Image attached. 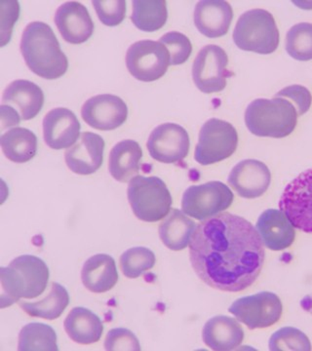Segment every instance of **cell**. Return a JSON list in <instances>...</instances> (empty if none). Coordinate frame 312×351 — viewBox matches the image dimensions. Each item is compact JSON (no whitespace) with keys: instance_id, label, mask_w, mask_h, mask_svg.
<instances>
[{"instance_id":"6da1fadb","label":"cell","mask_w":312,"mask_h":351,"mask_svg":"<svg viewBox=\"0 0 312 351\" xmlns=\"http://www.w3.org/2000/svg\"><path fill=\"white\" fill-rule=\"evenodd\" d=\"M265 248L250 221L230 213L217 215L196 228L189 245L194 271L210 287L240 292L260 276Z\"/></svg>"},{"instance_id":"7a4b0ae2","label":"cell","mask_w":312,"mask_h":351,"mask_svg":"<svg viewBox=\"0 0 312 351\" xmlns=\"http://www.w3.org/2000/svg\"><path fill=\"white\" fill-rule=\"evenodd\" d=\"M21 51L29 69L44 80H58L68 71V57L62 52L54 32L45 23L27 25L21 40Z\"/></svg>"},{"instance_id":"3957f363","label":"cell","mask_w":312,"mask_h":351,"mask_svg":"<svg viewBox=\"0 0 312 351\" xmlns=\"http://www.w3.org/2000/svg\"><path fill=\"white\" fill-rule=\"evenodd\" d=\"M49 276V269L41 258L32 255L14 258L8 267L0 269L2 308L21 299H36L43 295Z\"/></svg>"},{"instance_id":"277c9868","label":"cell","mask_w":312,"mask_h":351,"mask_svg":"<svg viewBox=\"0 0 312 351\" xmlns=\"http://www.w3.org/2000/svg\"><path fill=\"white\" fill-rule=\"evenodd\" d=\"M298 117L295 106L286 99H256L247 107L245 123L258 137L281 138L293 133Z\"/></svg>"},{"instance_id":"5b68a950","label":"cell","mask_w":312,"mask_h":351,"mask_svg":"<svg viewBox=\"0 0 312 351\" xmlns=\"http://www.w3.org/2000/svg\"><path fill=\"white\" fill-rule=\"evenodd\" d=\"M233 41L239 49L267 55L278 48L280 34L272 14L263 9H253L240 16L233 32Z\"/></svg>"},{"instance_id":"8992f818","label":"cell","mask_w":312,"mask_h":351,"mask_svg":"<svg viewBox=\"0 0 312 351\" xmlns=\"http://www.w3.org/2000/svg\"><path fill=\"white\" fill-rule=\"evenodd\" d=\"M127 195L135 216L147 223L161 221L172 207V196L167 186L154 176H136L129 182Z\"/></svg>"},{"instance_id":"52a82bcc","label":"cell","mask_w":312,"mask_h":351,"mask_svg":"<svg viewBox=\"0 0 312 351\" xmlns=\"http://www.w3.org/2000/svg\"><path fill=\"white\" fill-rule=\"evenodd\" d=\"M237 145V129L225 120L211 119L201 128L194 158L204 166L221 162L235 154Z\"/></svg>"},{"instance_id":"ba28073f","label":"cell","mask_w":312,"mask_h":351,"mask_svg":"<svg viewBox=\"0 0 312 351\" xmlns=\"http://www.w3.org/2000/svg\"><path fill=\"white\" fill-rule=\"evenodd\" d=\"M233 199L232 191L224 182H209L189 186L182 195V209L187 216L205 221L230 208Z\"/></svg>"},{"instance_id":"9c48e42d","label":"cell","mask_w":312,"mask_h":351,"mask_svg":"<svg viewBox=\"0 0 312 351\" xmlns=\"http://www.w3.org/2000/svg\"><path fill=\"white\" fill-rule=\"evenodd\" d=\"M170 64L169 51L159 41H137L127 51V69L140 82H156L167 73Z\"/></svg>"},{"instance_id":"30bf717a","label":"cell","mask_w":312,"mask_h":351,"mask_svg":"<svg viewBox=\"0 0 312 351\" xmlns=\"http://www.w3.org/2000/svg\"><path fill=\"white\" fill-rule=\"evenodd\" d=\"M228 311L249 329H265L280 320L283 306L274 293L262 292L240 298L231 304Z\"/></svg>"},{"instance_id":"8fae6325","label":"cell","mask_w":312,"mask_h":351,"mask_svg":"<svg viewBox=\"0 0 312 351\" xmlns=\"http://www.w3.org/2000/svg\"><path fill=\"white\" fill-rule=\"evenodd\" d=\"M279 208L296 228L312 233V168L304 171L286 186Z\"/></svg>"},{"instance_id":"7c38bea8","label":"cell","mask_w":312,"mask_h":351,"mask_svg":"<svg viewBox=\"0 0 312 351\" xmlns=\"http://www.w3.org/2000/svg\"><path fill=\"white\" fill-rule=\"evenodd\" d=\"M228 64V54L223 48L213 44L203 47L193 66L196 87L206 94L223 91L226 86V78L231 76Z\"/></svg>"},{"instance_id":"4fadbf2b","label":"cell","mask_w":312,"mask_h":351,"mask_svg":"<svg viewBox=\"0 0 312 351\" xmlns=\"http://www.w3.org/2000/svg\"><path fill=\"white\" fill-rule=\"evenodd\" d=\"M147 147L154 160L161 163H178L189 154L191 140L184 127L179 124L164 123L150 133Z\"/></svg>"},{"instance_id":"5bb4252c","label":"cell","mask_w":312,"mask_h":351,"mask_svg":"<svg viewBox=\"0 0 312 351\" xmlns=\"http://www.w3.org/2000/svg\"><path fill=\"white\" fill-rule=\"evenodd\" d=\"M82 115L88 125L97 130H115L126 121L128 107L121 98L115 95H98L83 105Z\"/></svg>"},{"instance_id":"9a60e30c","label":"cell","mask_w":312,"mask_h":351,"mask_svg":"<svg viewBox=\"0 0 312 351\" xmlns=\"http://www.w3.org/2000/svg\"><path fill=\"white\" fill-rule=\"evenodd\" d=\"M228 181L238 195L247 199H255L265 195L269 189L272 174L265 163L247 159L233 167Z\"/></svg>"},{"instance_id":"2e32d148","label":"cell","mask_w":312,"mask_h":351,"mask_svg":"<svg viewBox=\"0 0 312 351\" xmlns=\"http://www.w3.org/2000/svg\"><path fill=\"white\" fill-rule=\"evenodd\" d=\"M105 147V140L100 135L83 132L78 142L64 154L67 165L75 174H94L103 165Z\"/></svg>"},{"instance_id":"e0dca14e","label":"cell","mask_w":312,"mask_h":351,"mask_svg":"<svg viewBox=\"0 0 312 351\" xmlns=\"http://www.w3.org/2000/svg\"><path fill=\"white\" fill-rule=\"evenodd\" d=\"M80 129V120L68 108H54L43 119L44 141L57 151L73 147L82 135Z\"/></svg>"},{"instance_id":"ac0fdd59","label":"cell","mask_w":312,"mask_h":351,"mask_svg":"<svg viewBox=\"0 0 312 351\" xmlns=\"http://www.w3.org/2000/svg\"><path fill=\"white\" fill-rule=\"evenodd\" d=\"M55 24L62 38L71 44L86 43L94 32L91 16L80 2H66L60 6L55 14Z\"/></svg>"},{"instance_id":"d6986e66","label":"cell","mask_w":312,"mask_h":351,"mask_svg":"<svg viewBox=\"0 0 312 351\" xmlns=\"http://www.w3.org/2000/svg\"><path fill=\"white\" fill-rule=\"evenodd\" d=\"M233 19V10L223 0H203L194 10V24L209 38H221L228 34Z\"/></svg>"},{"instance_id":"ffe728a7","label":"cell","mask_w":312,"mask_h":351,"mask_svg":"<svg viewBox=\"0 0 312 351\" xmlns=\"http://www.w3.org/2000/svg\"><path fill=\"white\" fill-rule=\"evenodd\" d=\"M256 230L265 247L272 251L285 250L295 241V228L281 210H265L258 219Z\"/></svg>"},{"instance_id":"44dd1931","label":"cell","mask_w":312,"mask_h":351,"mask_svg":"<svg viewBox=\"0 0 312 351\" xmlns=\"http://www.w3.org/2000/svg\"><path fill=\"white\" fill-rule=\"evenodd\" d=\"M205 345L213 350H237L244 339V330L233 318L225 315L215 316L208 320L202 331Z\"/></svg>"},{"instance_id":"7402d4cb","label":"cell","mask_w":312,"mask_h":351,"mask_svg":"<svg viewBox=\"0 0 312 351\" xmlns=\"http://www.w3.org/2000/svg\"><path fill=\"white\" fill-rule=\"evenodd\" d=\"M2 105L14 106L19 110L21 119L31 120L43 110L44 93L38 85L29 80H15L4 91Z\"/></svg>"},{"instance_id":"603a6c76","label":"cell","mask_w":312,"mask_h":351,"mask_svg":"<svg viewBox=\"0 0 312 351\" xmlns=\"http://www.w3.org/2000/svg\"><path fill=\"white\" fill-rule=\"evenodd\" d=\"M82 279L90 292L101 294L112 290L119 281L115 258L106 254H97L88 258L83 265Z\"/></svg>"},{"instance_id":"cb8c5ba5","label":"cell","mask_w":312,"mask_h":351,"mask_svg":"<svg viewBox=\"0 0 312 351\" xmlns=\"http://www.w3.org/2000/svg\"><path fill=\"white\" fill-rule=\"evenodd\" d=\"M143 151L138 142L124 140L112 147L108 159V170L113 179L120 182H130L138 176Z\"/></svg>"},{"instance_id":"d4e9b609","label":"cell","mask_w":312,"mask_h":351,"mask_svg":"<svg viewBox=\"0 0 312 351\" xmlns=\"http://www.w3.org/2000/svg\"><path fill=\"white\" fill-rule=\"evenodd\" d=\"M64 327L69 338L80 345L98 343L104 332L100 317L85 307L73 308L64 320Z\"/></svg>"},{"instance_id":"484cf974","label":"cell","mask_w":312,"mask_h":351,"mask_svg":"<svg viewBox=\"0 0 312 351\" xmlns=\"http://www.w3.org/2000/svg\"><path fill=\"white\" fill-rule=\"evenodd\" d=\"M195 223L182 213L174 209L159 226V237L167 248L173 251H182L191 243Z\"/></svg>"},{"instance_id":"4316f807","label":"cell","mask_w":312,"mask_h":351,"mask_svg":"<svg viewBox=\"0 0 312 351\" xmlns=\"http://www.w3.org/2000/svg\"><path fill=\"white\" fill-rule=\"evenodd\" d=\"M4 156L15 163L32 160L38 152V137L29 129L15 127L0 138Z\"/></svg>"},{"instance_id":"83f0119b","label":"cell","mask_w":312,"mask_h":351,"mask_svg":"<svg viewBox=\"0 0 312 351\" xmlns=\"http://www.w3.org/2000/svg\"><path fill=\"white\" fill-rule=\"evenodd\" d=\"M21 308L32 317L55 320L64 313L69 304V295L61 284L51 283L49 293L38 302H19Z\"/></svg>"},{"instance_id":"f1b7e54d","label":"cell","mask_w":312,"mask_h":351,"mask_svg":"<svg viewBox=\"0 0 312 351\" xmlns=\"http://www.w3.org/2000/svg\"><path fill=\"white\" fill-rule=\"evenodd\" d=\"M131 19L141 31H158L167 22V2L164 0H134Z\"/></svg>"},{"instance_id":"f546056e","label":"cell","mask_w":312,"mask_h":351,"mask_svg":"<svg viewBox=\"0 0 312 351\" xmlns=\"http://www.w3.org/2000/svg\"><path fill=\"white\" fill-rule=\"evenodd\" d=\"M18 350L20 351H58L57 334L43 323H29L21 330Z\"/></svg>"},{"instance_id":"4dcf8cb0","label":"cell","mask_w":312,"mask_h":351,"mask_svg":"<svg viewBox=\"0 0 312 351\" xmlns=\"http://www.w3.org/2000/svg\"><path fill=\"white\" fill-rule=\"evenodd\" d=\"M286 51L297 61L312 60V24L300 23L289 29L286 36Z\"/></svg>"},{"instance_id":"1f68e13d","label":"cell","mask_w":312,"mask_h":351,"mask_svg":"<svg viewBox=\"0 0 312 351\" xmlns=\"http://www.w3.org/2000/svg\"><path fill=\"white\" fill-rule=\"evenodd\" d=\"M156 258L154 252L145 247H134L120 257V267L127 278L135 279L154 269Z\"/></svg>"},{"instance_id":"d6a6232c","label":"cell","mask_w":312,"mask_h":351,"mask_svg":"<svg viewBox=\"0 0 312 351\" xmlns=\"http://www.w3.org/2000/svg\"><path fill=\"white\" fill-rule=\"evenodd\" d=\"M272 351H309L311 343L304 332L293 327H284L275 332L269 339Z\"/></svg>"},{"instance_id":"836d02e7","label":"cell","mask_w":312,"mask_h":351,"mask_svg":"<svg viewBox=\"0 0 312 351\" xmlns=\"http://www.w3.org/2000/svg\"><path fill=\"white\" fill-rule=\"evenodd\" d=\"M159 43L164 44L167 48L170 54L171 64L173 66L186 63L193 53V44L189 38L181 32H168L159 39Z\"/></svg>"},{"instance_id":"e575fe53","label":"cell","mask_w":312,"mask_h":351,"mask_svg":"<svg viewBox=\"0 0 312 351\" xmlns=\"http://www.w3.org/2000/svg\"><path fill=\"white\" fill-rule=\"evenodd\" d=\"M92 3L104 25L117 27L123 22L126 16L125 0H95Z\"/></svg>"},{"instance_id":"d590c367","label":"cell","mask_w":312,"mask_h":351,"mask_svg":"<svg viewBox=\"0 0 312 351\" xmlns=\"http://www.w3.org/2000/svg\"><path fill=\"white\" fill-rule=\"evenodd\" d=\"M105 348L108 351H140L141 345L137 337L130 330L117 328L106 335Z\"/></svg>"},{"instance_id":"8d00e7d4","label":"cell","mask_w":312,"mask_h":351,"mask_svg":"<svg viewBox=\"0 0 312 351\" xmlns=\"http://www.w3.org/2000/svg\"><path fill=\"white\" fill-rule=\"evenodd\" d=\"M275 98H283L295 106L298 115H304L311 107L312 96L307 88L302 85H291L275 95Z\"/></svg>"},{"instance_id":"74e56055","label":"cell","mask_w":312,"mask_h":351,"mask_svg":"<svg viewBox=\"0 0 312 351\" xmlns=\"http://www.w3.org/2000/svg\"><path fill=\"white\" fill-rule=\"evenodd\" d=\"M19 112L9 106H1L2 128L7 126L19 125L21 122Z\"/></svg>"},{"instance_id":"f35d334b","label":"cell","mask_w":312,"mask_h":351,"mask_svg":"<svg viewBox=\"0 0 312 351\" xmlns=\"http://www.w3.org/2000/svg\"><path fill=\"white\" fill-rule=\"evenodd\" d=\"M300 306L307 313L312 314V295H306L300 302Z\"/></svg>"}]
</instances>
